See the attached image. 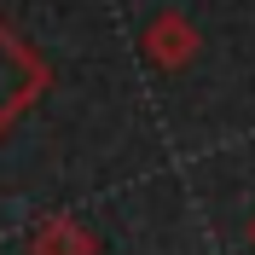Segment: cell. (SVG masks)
<instances>
[{
  "label": "cell",
  "mask_w": 255,
  "mask_h": 255,
  "mask_svg": "<svg viewBox=\"0 0 255 255\" xmlns=\"http://www.w3.org/2000/svg\"><path fill=\"white\" fill-rule=\"evenodd\" d=\"M41 81H47L41 58H35L29 47H17L12 35L0 29V122H12V116L29 105V99L41 93Z\"/></svg>",
  "instance_id": "cell-1"
},
{
  "label": "cell",
  "mask_w": 255,
  "mask_h": 255,
  "mask_svg": "<svg viewBox=\"0 0 255 255\" xmlns=\"http://www.w3.org/2000/svg\"><path fill=\"white\" fill-rule=\"evenodd\" d=\"M35 255H93V238L70 221H52L41 238H35Z\"/></svg>",
  "instance_id": "cell-3"
},
{
  "label": "cell",
  "mask_w": 255,
  "mask_h": 255,
  "mask_svg": "<svg viewBox=\"0 0 255 255\" xmlns=\"http://www.w3.org/2000/svg\"><path fill=\"white\" fill-rule=\"evenodd\" d=\"M145 52L162 64V70H180V64L197 58V29H191L180 12H162L151 29H145Z\"/></svg>",
  "instance_id": "cell-2"
},
{
  "label": "cell",
  "mask_w": 255,
  "mask_h": 255,
  "mask_svg": "<svg viewBox=\"0 0 255 255\" xmlns=\"http://www.w3.org/2000/svg\"><path fill=\"white\" fill-rule=\"evenodd\" d=\"M250 244H255V221H250Z\"/></svg>",
  "instance_id": "cell-4"
}]
</instances>
